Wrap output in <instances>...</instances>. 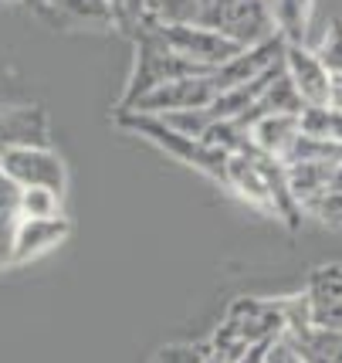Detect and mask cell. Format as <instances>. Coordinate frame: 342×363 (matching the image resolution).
<instances>
[{"label":"cell","instance_id":"5","mask_svg":"<svg viewBox=\"0 0 342 363\" xmlns=\"http://www.w3.org/2000/svg\"><path fill=\"white\" fill-rule=\"evenodd\" d=\"M159 34H163V41L176 55H183V58L203 65V68H214V72L244 51L237 41L224 38L214 28H203L197 21H187V24H159Z\"/></svg>","mask_w":342,"mask_h":363},{"label":"cell","instance_id":"12","mask_svg":"<svg viewBox=\"0 0 342 363\" xmlns=\"http://www.w3.org/2000/svg\"><path fill=\"white\" fill-rule=\"evenodd\" d=\"M332 174H336V163H322V160H302L288 167V187L302 214H312L319 207V201L329 194Z\"/></svg>","mask_w":342,"mask_h":363},{"label":"cell","instance_id":"1","mask_svg":"<svg viewBox=\"0 0 342 363\" xmlns=\"http://www.w3.org/2000/svg\"><path fill=\"white\" fill-rule=\"evenodd\" d=\"M288 333V316H285V299H254L241 296L227 306L220 326L210 336V347L241 360L251 347L258 343H275L278 336Z\"/></svg>","mask_w":342,"mask_h":363},{"label":"cell","instance_id":"14","mask_svg":"<svg viewBox=\"0 0 342 363\" xmlns=\"http://www.w3.org/2000/svg\"><path fill=\"white\" fill-rule=\"evenodd\" d=\"M68 218H51V221H21L14 238V262H28L38 255L58 248L68 238Z\"/></svg>","mask_w":342,"mask_h":363},{"label":"cell","instance_id":"4","mask_svg":"<svg viewBox=\"0 0 342 363\" xmlns=\"http://www.w3.org/2000/svg\"><path fill=\"white\" fill-rule=\"evenodd\" d=\"M197 24L214 28L241 48H254L278 34L271 0H210L200 11Z\"/></svg>","mask_w":342,"mask_h":363},{"label":"cell","instance_id":"13","mask_svg":"<svg viewBox=\"0 0 342 363\" xmlns=\"http://www.w3.org/2000/svg\"><path fill=\"white\" fill-rule=\"evenodd\" d=\"M251 140L254 146L268 153V157L288 163L295 143L302 140V126H298V116H265L261 123L251 126Z\"/></svg>","mask_w":342,"mask_h":363},{"label":"cell","instance_id":"11","mask_svg":"<svg viewBox=\"0 0 342 363\" xmlns=\"http://www.w3.org/2000/svg\"><path fill=\"white\" fill-rule=\"evenodd\" d=\"M227 187H231L241 201H248L251 207H258V211H265V214L275 218L265 174H261V167H258V160H254V146H251L248 153L231 157V163H227Z\"/></svg>","mask_w":342,"mask_h":363},{"label":"cell","instance_id":"16","mask_svg":"<svg viewBox=\"0 0 342 363\" xmlns=\"http://www.w3.org/2000/svg\"><path fill=\"white\" fill-rule=\"evenodd\" d=\"M51 218H64L58 190H47V187L21 190V221H51Z\"/></svg>","mask_w":342,"mask_h":363},{"label":"cell","instance_id":"8","mask_svg":"<svg viewBox=\"0 0 342 363\" xmlns=\"http://www.w3.org/2000/svg\"><path fill=\"white\" fill-rule=\"evenodd\" d=\"M217 99V85H214V72L210 75H197V79H176L159 85L149 92L136 109L129 112H146V116H166V112H187V109H207Z\"/></svg>","mask_w":342,"mask_h":363},{"label":"cell","instance_id":"6","mask_svg":"<svg viewBox=\"0 0 342 363\" xmlns=\"http://www.w3.org/2000/svg\"><path fill=\"white\" fill-rule=\"evenodd\" d=\"M0 170L24 190L47 187L64 194V180H68L62 157L51 146H17V150H7L0 157Z\"/></svg>","mask_w":342,"mask_h":363},{"label":"cell","instance_id":"22","mask_svg":"<svg viewBox=\"0 0 342 363\" xmlns=\"http://www.w3.org/2000/svg\"><path fill=\"white\" fill-rule=\"evenodd\" d=\"M203 363H241V360H234V357H227V353L214 350V347H210V340H207V353H203Z\"/></svg>","mask_w":342,"mask_h":363},{"label":"cell","instance_id":"2","mask_svg":"<svg viewBox=\"0 0 342 363\" xmlns=\"http://www.w3.org/2000/svg\"><path fill=\"white\" fill-rule=\"evenodd\" d=\"M214 68H203V65L190 62L183 55H176L166 41L159 28L156 31H146L136 38V72L129 79V89H125L122 102H119V112L136 109L149 92H156L159 85L176 79H197V75H210Z\"/></svg>","mask_w":342,"mask_h":363},{"label":"cell","instance_id":"10","mask_svg":"<svg viewBox=\"0 0 342 363\" xmlns=\"http://www.w3.org/2000/svg\"><path fill=\"white\" fill-rule=\"evenodd\" d=\"M17 146H51L45 109L38 106L0 109V157Z\"/></svg>","mask_w":342,"mask_h":363},{"label":"cell","instance_id":"17","mask_svg":"<svg viewBox=\"0 0 342 363\" xmlns=\"http://www.w3.org/2000/svg\"><path fill=\"white\" fill-rule=\"evenodd\" d=\"M315 55L322 58V65L329 68V75H342V17H336L326 28L322 41L315 48Z\"/></svg>","mask_w":342,"mask_h":363},{"label":"cell","instance_id":"19","mask_svg":"<svg viewBox=\"0 0 342 363\" xmlns=\"http://www.w3.org/2000/svg\"><path fill=\"white\" fill-rule=\"evenodd\" d=\"M17 224H21V214H4V211H0V269L14 262Z\"/></svg>","mask_w":342,"mask_h":363},{"label":"cell","instance_id":"18","mask_svg":"<svg viewBox=\"0 0 342 363\" xmlns=\"http://www.w3.org/2000/svg\"><path fill=\"white\" fill-rule=\"evenodd\" d=\"M207 343H176V347H163L153 357V363H203Z\"/></svg>","mask_w":342,"mask_h":363},{"label":"cell","instance_id":"20","mask_svg":"<svg viewBox=\"0 0 342 363\" xmlns=\"http://www.w3.org/2000/svg\"><path fill=\"white\" fill-rule=\"evenodd\" d=\"M265 363H305L302 360V353H298V347L292 343V336L285 333V336H278L271 347H268V357Z\"/></svg>","mask_w":342,"mask_h":363},{"label":"cell","instance_id":"21","mask_svg":"<svg viewBox=\"0 0 342 363\" xmlns=\"http://www.w3.org/2000/svg\"><path fill=\"white\" fill-rule=\"evenodd\" d=\"M329 106L342 112V75H332V92H329Z\"/></svg>","mask_w":342,"mask_h":363},{"label":"cell","instance_id":"9","mask_svg":"<svg viewBox=\"0 0 342 363\" xmlns=\"http://www.w3.org/2000/svg\"><path fill=\"white\" fill-rule=\"evenodd\" d=\"M285 72L292 85L298 89L305 106H329V92H332V75L309 45H288L285 48Z\"/></svg>","mask_w":342,"mask_h":363},{"label":"cell","instance_id":"7","mask_svg":"<svg viewBox=\"0 0 342 363\" xmlns=\"http://www.w3.org/2000/svg\"><path fill=\"white\" fill-rule=\"evenodd\" d=\"M305 299H309V319L312 330L322 333H342V265L326 262L312 269L305 282Z\"/></svg>","mask_w":342,"mask_h":363},{"label":"cell","instance_id":"15","mask_svg":"<svg viewBox=\"0 0 342 363\" xmlns=\"http://www.w3.org/2000/svg\"><path fill=\"white\" fill-rule=\"evenodd\" d=\"M302 136L322 143H342V112L332 106H305L298 116Z\"/></svg>","mask_w":342,"mask_h":363},{"label":"cell","instance_id":"3","mask_svg":"<svg viewBox=\"0 0 342 363\" xmlns=\"http://www.w3.org/2000/svg\"><path fill=\"white\" fill-rule=\"evenodd\" d=\"M115 123L125 129H132V133H139L142 140H149L153 146H159L163 153H170L176 157L180 163H187L193 170H200L203 177H210V180H217L227 187V163L231 157L227 153H220L214 146H207L203 140H190L183 133H176L170 129L159 116H146V112H119L115 116Z\"/></svg>","mask_w":342,"mask_h":363}]
</instances>
